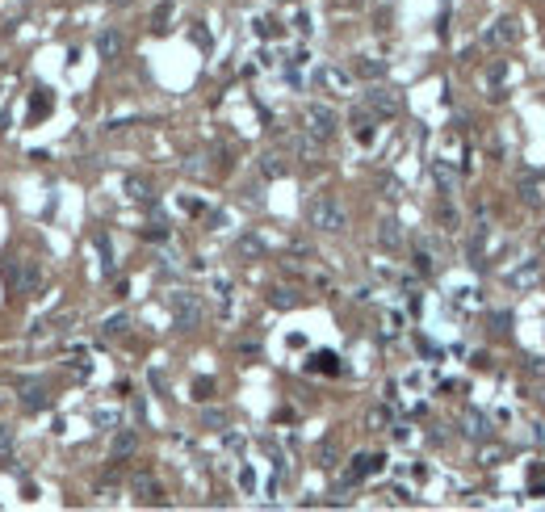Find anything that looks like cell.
Here are the masks:
<instances>
[{"mask_svg": "<svg viewBox=\"0 0 545 512\" xmlns=\"http://www.w3.org/2000/svg\"><path fill=\"white\" fill-rule=\"evenodd\" d=\"M306 223L315 231H323V235H340L348 227V210H344V202L336 193H315L306 202Z\"/></svg>", "mask_w": 545, "mask_h": 512, "instance_id": "obj_1", "label": "cell"}, {"mask_svg": "<svg viewBox=\"0 0 545 512\" xmlns=\"http://www.w3.org/2000/svg\"><path fill=\"white\" fill-rule=\"evenodd\" d=\"M302 130H306L311 139H319V143H332L336 130H340V113H336L332 105H323V101H311V105L302 109Z\"/></svg>", "mask_w": 545, "mask_h": 512, "instance_id": "obj_2", "label": "cell"}, {"mask_svg": "<svg viewBox=\"0 0 545 512\" xmlns=\"http://www.w3.org/2000/svg\"><path fill=\"white\" fill-rule=\"evenodd\" d=\"M4 282L13 286V294L34 298V294L42 290V265H38V261H8V265H4Z\"/></svg>", "mask_w": 545, "mask_h": 512, "instance_id": "obj_3", "label": "cell"}, {"mask_svg": "<svg viewBox=\"0 0 545 512\" xmlns=\"http://www.w3.org/2000/svg\"><path fill=\"white\" fill-rule=\"evenodd\" d=\"M168 307H172V319H176V328L181 332H193L197 324H201V298L193 294V290H176L172 298H168Z\"/></svg>", "mask_w": 545, "mask_h": 512, "instance_id": "obj_4", "label": "cell"}, {"mask_svg": "<svg viewBox=\"0 0 545 512\" xmlns=\"http://www.w3.org/2000/svg\"><path fill=\"white\" fill-rule=\"evenodd\" d=\"M315 88H323L332 97H353V71H344L336 63H319L315 67Z\"/></svg>", "mask_w": 545, "mask_h": 512, "instance_id": "obj_5", "label": "cell"}, {"mask_svg": "<svg viewBox=\"0 0 545 512\" xmlns=\"http://www.w3.org/2000/svg\"><path fill=\"white\" fill-rule=\"evenodd\" d=\"M130 492H134V500L147 504V508H164V504H168V496H164V487H160V479H155L151 471H139V475L130 479Z\"/></svg>", "mask_w": 545, "mask_h": 512, "instance_id": "obj_6", "label": "cell"}, {"mask_svg": "<svg viewBox=\"0 0 545 512\" xmlns=\"http://www.w3.org/2000/svg\"><path fill=\"white\" fill-rule=\"evenodd\" d=\"M365 105H369V109H374L378 118H395V113L403 109L399 92H395V88H386V84H378V80H374V88L365 92Z\"/></svg>", "mask_w": 545, "mask_h": 512, "instance_id": "obj_7", "label": "cell"}, {"mask_svg": "<svg viewBox=\"0 0 545 512\" xmlns=\"http://www.w3.org/2000/svg\"><path fill=\"white\" fill-rule=\"evenodd\" d=\"M483 42L487 46H516L521 42V21L516 17H495V25H487Z\"/></svg>", "mask_w": 545, "mask_h": 512, "instance_id": "obj_8", "label": "cell"}, {"mask_svg": "<svg viewBox=\"0 0 545 512\" xmlns=\"http://www.w3.org/2000/svg\"><path fill=\"white\" fill-rule=\"evenodd\" d=\"M348 126H353V139L369 147V143H374V134H378V113H374L369 105H361V109H353V113H348Z\"/></svg>", "mask_w": 545, "mask_h": 512, "instance_id": "obj_9", "label": "cell"}, {"mask_svg": "<svg viewBox=\"0 0 545 512\" xmlns=\"http://www.w3.org/2000/svg\"><path fill=\"white\" fill-rule=\"evenodd\" d=\"M122 50H126V34H122L118 25H105V29L97 34V55H101L105 63H113V59H122Z\"/></svg>", "mask_w": 545, "mask_h": 512, "instance_id": "obj_10", "label": "cell"}, {"mask_svg": "<svg viewBox=\"0 0 545 512\" xmlns=\"http://www.w3.org/2000/svg\"><path fill=\"white\" fill-rule=\"evenodd\" d=\"M382 466H386V454H357V458H353V466L344 471V483H361V479L378 475Z\"/></svg>", "mask_w": 545, "mask_h": 512, "instance_id": "obj_11", "label": "cell"}, {"mask_svg": "<svg viewBox=\"0 0 545 512\" xmlns=\"http://www.w3.org/2000/svg\"><path fill=\"white\" fill-rule=\"evenodd\" d=\"M462 433H466L470 441H487V437H491V416H487L483 408H466V412H462Z\"/></svg>", "mask_w": 545, "mask_h": 512, "instance_id": "obj_12", "label": "cell"}, {"mask_svg": "<svg viewBox=\"0 0 545 512\" xmlns=\"http://www.w3.org/2000/svg\"><path fill=\"white\" fill-rule=\"evenodd\" d=\"M139 454V433L134 429H118L109 441V462H130Z\"/></svg>", "mask_w": 545, "mask_h": 512, "instance_id": "obj_13", "label": "cell"}, {"mask_svg": "<svg viewBox=\"0 0 545 512\" xmlns=\"http://www.w3.org/2000/svg\"><path fill=\"white\" fill-rule=\"evenodd\" d=\"M378 244H382L386 252H399V248H403V223H399L395 214L378 219Z\"/></svg>", "mask_w": 545, "mask_h": 512, "instance_id": "obj_14", "label": "cell"}, {"mask_svg": "<svg viewBox=\"0 0 545 512\" xmlns=\"http://www.w3.org/2000/svg\"><path fill=\"white\" fill-rule=\"evenodd\" d=\"M55 109V88H46V84H38L34 92H29V122H42L46 113Z\"/></svg>", "mask_w": 545, "mask_h": 512, "instance_id": "obj_15", "label": "cell"}, {"mask_svg": "<svg viewBox=\"0 0 545 512\" xmlns=\"http://www.w3.org/2000/svg\"><path fill=\"white\" fill-rule=\"evenodd\" d=\"M432 181H437L445 193H458V185H462V172L453 168V160H432Z\"/></svg>", "mask_w": 545, "mask_h": 512, "instance_id": "obj_16", "label": "cell"}, {"mask_svg": "<svg viewBox=\"0 0 545 512\" xmlns=\"http://www.w3.org/2000/svg\"><path fill=\"white\" fill-rule=\"evenodd\" d=\"M21 408H25V412L50 408V391H46L42 382H21Z\"/></svg>", "mask_w": 545, "mask_h": 512, "instance_id": "obj_17", "label": "cell"}, {"mask_svg": "<svg viewBox=\"0 0 545 512\" xmlns=\"http://www.w3.org/2000/svg\"><path fill=\"white\" fill-rule=\"evenodd\" d=\"M483 252H487V223L479 219L474 231H470V240H466V256H470V265H483Z\"/></svg>", "mask_w": 545, "mask_h": 512, "instance_id": "obj_18", "label": "cell"}, {"mask_svg": "<svg viewBox=\"0 0 545 512\" xmlns=\"http://www.w3.org/2000/svg\"><path fill=\"white\" fill-rule=\"evenodd\" d=\"M353 71H357L361 80H382V76H386V63H382V59H374V55H357Z\"/></svg>", "mask_w": 545, "mask_h": 512, "instance_id": "obj_19", "label": "cell"}, {"mask_svg": "<svg viewBox=\"0 0 545 512\" xmlns=\"http://www.w3.org/2000/svg\"><path fill=\"white\" fill-rule=\"evenodd\" d=\"M306 370H311V374H340V357L327 353V349H319V353H311Z\"/></svg>", "mask_w": 545, "mask_h": 512, "instance_id": "obj_20", "label": "cell"}, {"mask_svg": "<svg viewBox=\"0 0 545 512\" xmlns=\"http://www.w3.org/2000/svg\"><path fill=\"white\" fill-rule=\"evenodd\" d=\"M260 172H264L269 181H277V177H285V172H290V164H285V155L269 151V155H260Z\"/></svg>", "mask_w": 545, "mask_h": 512, "instance_id": "obj_21", "label": "cell"}, {"mask_svg": "<svg viewBox=\"0 0 545 512\" xmlns=\"http://www.w3.org/2000/svg\"><path fill=\"white\" fill-rule=\"evenodd\" d=\"M516 189H521V202H529V206H542V202H545L542 181H537V177H533V181H529V177H521V181H516Z\"/></svg>", "mask_w": 545, "mask_h": 512, "instance_id": "obj_22", "label": "cell"}, {"mask_svg": "<svg viewBox=\"0 0 545 512\" xmlns=\"http://www.w3.org/2000/svg\"><path fill=\"white\" fill-rule=\"evenodd\" d=\"M126 198H134V202H151V181L147 177H126Z\"/></svg>", "mask_w": 545, "mask_h": 512, "instance_id": "obj_23", "label": "cell"}, {"mask_svg": "<svg viewBox=\"0 0 545 512\" xmlns=\"http://www.w3.org/2000/svg\"><path fill=\"white\" fill-rule=\"evenodd\" d=\"M365 424H369L374 433H386V429L395 424V412H390V408H369V416H365Z\"/></svg>", "mask_w": 545, "mask_h": 512, "instance_id": "obj_24", "label": "cell"}, {"mask_svg": "<svg viewBox=\"0 0 545 512\" xmlns=\"http://www.w3.org/2000/svg\"><path fill=\"white\" fill-rule=\"evenodd\" d=\"M269 303H273L277 311H290V307H298V294L285 290V286H273V290H269Z\"/></svg>", "mask_w": 545, "mask_h": 512, "instance_id": "obj_25", "label": "cell"}, {"mask_svg": "<svg viewBox=\"0 0 545 512\" xmlns=\"http://www.w3.org/2000/svg\"><path fill=\"white\" fill-rule=\"evenodd\" d=\"M252 29H256V38H277V34H281V21L264 13V17H256V21H252Z\"/></svg>", "mask_w": 545, "mask_h": 512, "instance_id": "obj_26", "label": "cell"}, {"mask_svg": "<svg viewBox=\"0 0 545 512\" xmlns=\"http://www.w3.org/2000/svg\"><path fill=\"white\" fill-rule=\"evenodd\" d=\"M411 265H416V273H424V277L437 269V261H432V252H428L424 244H416V252H411Z\"/></svg>", "mask_w": 545, "mask_h": 512, "instance_id": "obj_27", "label": "cell"}, {"mask_svg": "<svg viewBox=\"0 0 545 512\" xmlns=\"http://www.w3.org/2000/svg\"><path fill=\"white\" fill-rule=\"evenodd\" d=\"M172 8H176L172 0H160V4H155V13H151V29H155V34H160V29H168V17H172Z\"/></svg>", "mask_w": 545, "mask_h": 512, "instance_id": "obj_28", "label": "cell"}, {"mask_svg": "<svg viewBox=\"0 0 545 512\" xmlns=\"http://www.w3.org/2000/svg\"><path fill=\"white\" fill-rule=\"evenodd\" d=\"M126 328H130V315H122V311H118V315H109V319L101 324V332H105V336H122Z\"/></svg>", "mask_w": 545, "mask_h": 512, "instance_id": "obj_29", "label": "cell"}, {"mask_svg": "<svg viewBox=\"0 0 545 512\" xmlns=\"http://www.w3.org/2000/svg\"><path fill=\"white\" fill-rule=\"evenodd\" d=\"M0 466H13V429L0 424Z\"/></svg>", "mask_w": 545, "mask_h": 512, "instance_id": "obj_30", "label": "cell"}, {"mask_svg": "<svg viewBox=\"0 0 545 512\" xmlns=\"http://www.w3.org/2000/svg\"><path fill=\"white\" fill-rule=\"evenodd\" d=\"M201 424H206V429H214V433H222V429H227V412L206 408V412H201Z\"/></svg>", "mask_w": 545, "mask_h": 512, "instance_id": "obj_31", "label": "cell"}, {"mask_svg": "<svg viewBox=\"0 0 545 512\" xmlns=\"http://www.w3.org/2000/svg\"><path fill=\"white\" fill-rule=\"evenodd\" d=\"M504 458H508V450H500V445H495V450H483V454H479V466H500Z\"/></svg>", "mask_w": 545, "mask_h": 512, "instance_id": "obj_32", "label": "cell"}, {"mask_svg": "<svg viewBox=\"0 0 545 512\" xmlns=\"http://www.w3.org/2000/svg\"><path fill=\"white\" fill-rule=\"evenodd\" d=\"M239 252H243V256H260V252H264V244H260L256 235H243V240H239Z\"/></svg>", "mask_w": 545, "mask_h": 512, "instance_id": "obj_33", "label": "cell"}, {"mask_svg": "<svg viewBox=\"0 0 545 512\" xmlns=\"http://www.w3.org/2000/svg\"><path fill=\"white\" fill-rule=\"evenodd\" d=\"M239 492H248V496L256 492V471L252 466H239Z\"/></svg>", "mask_w": 545, "mask_h": 512, "instance_id": "obj_34", "label": "cell"}, {"mask_svg": "<svg viewBox=\"0 0 545 512\" xmlns=\"http://www.w3.org/2000/svg\"><path fill=\"white\" fill-rule=\"evenodd\" d=\"M525 374L537 378V382H545V357H529V361H525Z\"/></svg>", "mask_w": 545, "mask_h": 512, "instance_id": "obj_35", "label": "cell"}, {"mask_svg": "<svg viewBox=\"0 0 545 512\" xmlns=\"http://www.w3.org/2000/svg\"><path fill=\"white\" fill-rule=\"evenodd\" d=\"M533 277H537V261H529L521 273H512V286H525V282H533Z\"/></svg>", "mask_w": 545, "mask_h": 512, "instance_id": "obj_36", "label": "cell"}, {"mask_svg": "<svg viewBox=\"0 0 545 512\" xmlns=\"http://www.w3.org/2000/svg\"><path fill=\"white\" fill-rule=\"evenodd\" d=\"M143 240H168V227H164V223H151V227H143Z\"/></svg>", "mask_w": 545, "mask_h": 512, "instance_id": "obj_37", "label": "cell"}, {"mask_svg": "<svg viewBox=\"0 0 545 512\" xmlns=\"http://www.w3.org/2000/svg\"><path fill=\"white\" fill-rule=\"evenodd\" d=\"M193 391H197V399H210V391H214V382H210V378H197V382H193Z\"/></svg>", "mask_w": 545, "mask_h": 512, "instance_id": "obj_38", "label": "cell"}, {"mask_svg": "<svg viewBox=\"0 0 545 512\" xmlns=\"http://www.w3.org/2000/svg\"><path fill=\"white\" fill-rule=\"evenodd\" d=\"M319 466H336V445H323V450H319Z\"/></svg>", "mask_w": 545, "mask_h": 512, "instance_id": "obj_39", "label": "cell"}, {"mask_svg": "<svg viewBox=\"0 0 545 512\" xmlns=\"http://www.w3.org/2000/svg\"><path fill=\"white\" fill-rule=\"evenodd\" d=\"M508 324H512V315H508V311H500V315H495V332H500V336H508Z\"/></svg>", "mask_w": 545, "mask_h": 512, "instance_id": "obj_40", "label": "cell"}, {"mask_svg": "<svg viewBox=\"0 0 545 512\" xmlns=\"http://www.w3.org/2000/svg\"><path fill=\"white\" fill-rule=\"evenodd\" d=\"M294 25H298V34H311V29H315V25H311V17H306V13H298V17H294Z\"/></svg>", "mask_w": 545, "mask_h": 512, "instance_id": "obj_41", "label": "cell"}, {"mask_svg": "<svg viewBox=\"0 0 545 512\" xmlns=\"http://www.w3.org/2000/svg\"><path fill=\"white\" fill-rule=\"evenodd\" d=\"M382 189H386V198H399V181H390V177H386V181H382Z\"/></svg>", "mask_w": 545, "mask_h": 512, "instance_id": "obj_42", "label": "cell"}, {"mask_svg": "<svg viewBox=\"0 0 545 512\" xmlns=\"http://www.w3.org/2000/svg\"><path fill=\"white\" fill-rule=\"evenodd\" d=\"M109 4H113V8H130L134 0H109Z\"/></svg>", "mask_w": 545, "mask_h": 512, "instance_id": "obj_43", "label": "cell"}]
</instances>
